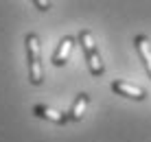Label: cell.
<instances>
[{"mask_svg":"<svg viewBox=\"0 0 151 142\" xmlns=\"http://www.w3.org/2000/svg\"><path fill=\"white\" fill-rule=\"evenodd\" d=\"M77 42L81 44V50H83V57H86V64H88V70H90L92 77H103L105 72V64H103L101 55H99V48L94 44V37L88 29L79 31L77 35Z\"/></svg>","mask_w":151,"mask_h":142,"instance_id":"2","label":"cell"},{"mask_svg":"<svg viewBox=\"0 0 151 142\" xmlns=\"http://www.w3.org/2000/svg\"><path fill=\"white\" fill-rule=\"evenodd\" d=\"M88 105H90V94L79 92L77 98H75V103H72V107H70V112H68V120H70V123H79V120H83Z\"/></svg>","mask_w":151,"mask_h":142,"instance_id":"6","label":"cell"},{"mask_svg":"<svg viewBox=\"0 0 151 142\" xmlns=\"http://www.w3.org/2000/svg\"><path fill=\"white\" fill-rule=\"evenodd\" d=\"M134 46H136L140 59H142V66L147 70V75L151 79V44H149V37L147 35H136L134 37Z\"/></svg>","mask_w":151,"mask_h":142,"instance_id":"7","label":"cell"},{"mask_svg":"<svg viewBox=\"0 0 151 142\" xmlns=\"http://www.w3.org/2000/svg\"><path fill=\"white\" fill-rule=\"evenodd\" d=\"M31 114H33L35 118L48 120V123H53V125H66V123H70L66 112H59V109L50 107V105H42V103L33 105V107H31Z\"/></svg>","mask_w":151,"mask_h":142,"instance_id":"4","label":"cell"},{"mask_svg":"<svg viewBox=\"0 0 151 142\" xmlns=\"http://www.w3.org/2000/svg\"><path fill=\"white\" fill-rule=\"evenodd\" d=\"M33 4L40 9V11H48V9L53 7V2H44V0H33Z\"/></svg>","mask_w":151,"mask_h":142,"instance_id":"8","label":"cell"},{"mask_svg":"<svg viewBox=\"0 0 151 142\" xmlns=\"http://www.w3.org/2000/svg\"><path fill=\"white\" fill-rule=\"evenodd\" d=\"M72 48H75V37H70V35H66V37L59 39V44H57V48L53 52V59H50V64L55 68H64L68 64L70 55H72Z\"/></svg>","mask_w":151,"mask_h":142,"instance_id":"5","label":"cell"},{"mask_svg":"<svg viewBox=\"0 0 151 142\" xmlns=\"http://www.w3.org/2000/svg\"><path fill=\"white\" fill-rule=\"evenodd\" d=\"M24 46H27V61H29V83L37 87V85L44 83V66H42L40 35L37 33H27Z\"/></svg>","mask_w":151,"mask_h":142,"instance_id":"1","label":"cell"},{"mask_svg":"<svg viewBox=\"0 0 151 142\" xmlns=\"http://www.w3.org/2000/svg\"><path fill=\"white\" fill-rule=\"evenodd\" d=\"M110 87H112L114 94H118V96H123V98H132V101H145V98L149 96L145 87L134 85V83L123 81V79H114L110 83Z\"/></svg>","mask_w":151,"mask_h":142,"instance_id":"3","label":"cell"}]
</instances>
